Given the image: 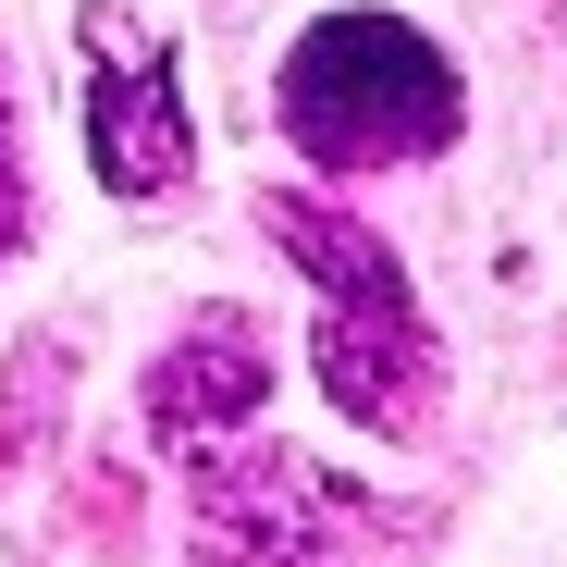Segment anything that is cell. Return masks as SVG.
<instances>
[{
	"label": "cell",
	"mask_w": 567,
	"mask_h": 567,
	"mask_svg": "<svg viewBox=\"0 0 567 567\" xmlns=\"http://www.w3.org/2000/svg\"><path fill=\"white\" fill-rule=\"evenodd\" d=\"M271 112L333 173H395V161H432L456 136V62L408 13H321L284 50Z\"/></svg>",
	"instance_id": "1"
},
{
	"label": "cell",
	"mask_w": 567,
	"mask_h": 567,
	"mask_svg": "<svg viewBox=\"0 0 567 567\" xmlns=\"http://www.w3.org/2000/svg\"><path fill=\"white\" fill-rule=\"evenodd\" d=\"M86 161H100L112 198H148V185L185 173V100H173V50H148L124 13H86Z\"/></svg>",
	"instance_id": "3"
},
{
	"label": "cell",
	"mask_w": 567,
	"mask_h": 567,
	"mask_svg": "<svg viewBox=\"0 0 567 567\" xmlns=\"http://www.w3.org/2000/svg\"><path fill=\"white\" fill-rule=\"evenodd\" d=\"M25 235V161H13V112H0V259H13Z\"/></svg>",
	"instance_id": "4"
},
{
	"label": "cell",
	"mask_w": 567,
	"mask_h": 567,
	"mask_svg": "<svg viewBox=\"0 0 567 567\" xmlns=\"http://www.w3.org/2000/svg\"><path fill=\"white\" fill-rule=\"evenodd\" d=\"M259 223L297 247V271L321 284V383H333V408L370 420V432H408V408L432 383V333H420V297H408L395 247L358 235L321 198H271Z\"/></svg>",
	"instance_id": "2"
}]
</instances>
